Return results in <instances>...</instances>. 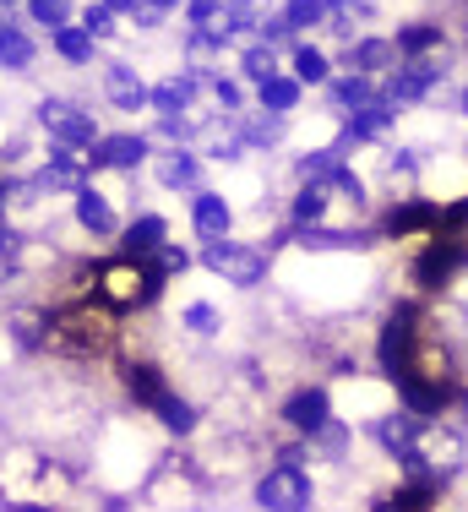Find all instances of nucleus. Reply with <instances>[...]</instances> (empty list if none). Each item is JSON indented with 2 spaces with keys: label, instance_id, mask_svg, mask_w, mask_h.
Returning a JSON list of instances; mask_svg holds the SVG:
<instances>
[{
  "label": "nucleus",
  "instance_id": "f257e3e1",
  "mask_svg": "<svg viewBox=\"0 0 468 512\" xmlns=\"http://www.w3.org/2000/svg\"><path fill=\"white\" fill-rule=\"evenodd\" d=\"M381 371L398 382L409 414H441L452 398L463 393L458 387V360H452L447 338L436 333V322L420 306H398L381 322Z\"/></svg>",
  "mask_w": 468,
  "mask_h": 512
},
{
  "label": "nucleus",
  "instance_id": "f03ea898",
  "mask_svg": "<svg viewBox=\"0 0 468 512\" xmlns=\"http://www.w3.org/2000/svg\"><path fill=\"white\" fill-rule=\"evenodd\" d=\"M44 344L66 360H104L115 349V316L109 306H66L60 316H49Z\"/></svg>",
  "mask_w": 468,
  "mask_h": 512
},
{
  "label": "nucleus",
  "instance_id": "7ed1b4c3",
  "mask_svg": "<svg viewBox=\"0 0 468 512\" xmlns=\"http://www.w3.org/2000/svg\"><path fill=\"white\" fill-rule=\"evenodd\" d=\"M463 458H468V442H463V431H452V425H420L414 447L403 453L409 474H436V480H452V474L463 469Z\"/></svg>",
  "mask_w": 468,
  "mask_h": 512
},
{
  "label": "nucleus",
  "instance_id": "20e7f679",
  "mask_svg": "<svg viewBox=\"0 0 468 512\" xmlns=\"http://www.w3.org/2000/svg\"><path fill=\"white\" fill-rule=\"evenodd\" d=\"M158 284H164V273L137 267V256H131V262L98 267V295H104V306H142V300L158 295Z\"/></svg>",
  "mask_w": 468,
  "mask_h": 512
},
{
  "label": "nucleus",
  "instance_id": "39448f33",
  "mask_svg": "<svg viewBox=\"0 0 468 512\" xmlns=\"http://www.w3.org/2000/svg\"><path fill=\"white\" fill-rule=\"evenodd\" d=\"M463 262H468V240L447 235V229H430V246L420 251V262H414V284L441 289V284H452V273H458Z\"/></svg>",
  "mask_w": 468,
  "mask_h": 512
},
{
  "label": "nucleus",
  "instance_id": "423d86ee",
  "mask_svg": "<svg viewBox=\"0 0 468 512\" xmlns=\"http://www.w3.org/2000/svg\"><path fill=\"white\" fill-rule=\"evenodd\" d=\"M207 267H213L218 278H229V284H240V289H251L267 278V256L256 246H240V240H224V235L207 246Z\"/></svg>",
  "mask_w": 468,
  "mask_h": 512
},
{
  "label": "nucleus",
  "instance_id": "0eeeda50",
  "mask_svg": "<svg viewBox=\"0 0 468 512\" xmlns=\"http://www.w3.org/2000/svg\"><path fill=\"white\" fill-rule=\"evenodd\" d=\"M447 77V55L441 50H425V55H403V71L392 77V88H387V99H398V104H414V99H425L436 82Z\"/></svg>",
  "mask_w": 468,
  "mask_h": 512
},
{
  "label": "nucleus",
  "instance_id": "6e6552de",
  "mask_svg": "<svg viewBox=\"0 0 468 512\" xmlns=\"http://www.w3.org/2000/svg\"><path fill=\"white\" fill-rule=\"evenodd\" d=\"M256 502L273 507V512H300V507H311V480H305V469L283 463V469H273L256 485Z\"/></svg>",
  "mask_w": 468,
  "mask_h": 512
},
{
  "label": "nucleus",
  "instance_id": "1a4fd4ad",
  "mask_svg": "<svg viewBox=\"0 0 468 512\" xmlns=\"http://www.w3.org/2000/svg\"><path fill=\"white\" fill-rule=\"evenodd\" d=\"M436 224H441V207L425 202V197H409V202L392 207L381 229H387L392 240H409V235H425V229H436Z\"/></svg>",
  "mask_w": 468,
  "mask_h": 512
},
{
  "label": "nucleus",
  "instance_id": "9d476101",
  "mask_svg": "<svg viewBox=\"0 0 468 512\" xmlns=\"http://www.w3.org/2000/svg\"><path fill=\"white\" fill-rule=\"evenodd\" d=\"M283 420H289L294 431H322V425H327V393H322V387L294 393L289 404H283Z\"/></svg>",
  "mask_w": 468,
  "mask_h": 512
},
{
  "label": "nucleus",
  "instance_id": "9b49d317",
  "mask_svg": "<svg viewBox=\"0 0 468 512\" xmlns=\"http://www.w3.org/2000/svg\"><path fill=\"white\" fill-rule=\"evenodd\" d=\"M441 485L447 480H436V474H409V485H398V491L387 496V507H436Z\"/></svg>",
  "mask_w": 468,
  "mask_h": 512
},
{
  "label": "nucleus",
  "instance_id": "f8f14e48",
  "mask_svg": "<svg viewBox=\"0 0 468 512\" xmlns=\"http://www.w3.org/2000/svg\"><path fill=\"white\" fill-rule=\"evenodd\" d=\"M44 126L55 131L60 142H93V120H82L77 109H66V104H44Z\"/></svg>",
  "mask_w": 468,
  "mask_h": 512
},
{
  "label": "nucleus",
  "instance_id": "ddd939ff",
  "mask_svg": "<svg viewBox=\"0 0 468 512\" xmlns=\"http://www.w3.org/2000/svg\"><path fill=\"white\" fill-rule=\"evenodd\" d=\"M142 153H147V142H142V137H109V142H98V148H93V164H115V169H126V164H137Z\"/></svg>",
  "mask_w": 468,
  "mask_h": 512
},
{
  "label": "nucleus",
  "instance_id": "4468645a",
  "mask_svg": "<svg viewBox=\"0 0 468 512\" xmlns=\"http://www.w3.org/2000/svg\"><path fill=\"white\" fill-rule=\"evenodd\" d=\"M392 126V104L387 99H371V104H360V115L349 120V137H381V131Z\"/></svg>",
  "mask_w": 468,
  "mask_h": 512
},
{
  "label": "nucleus",
  "instance_id": "2eb2a0df",
  "mask_svg": "<svg viewBox=\"0 0 468 512\" xmlns=\"http://www.w3.org/2000/svg\"><path fill=\"white\" fill-rule=\"evenodd\" d=\"M376 436H381V447H387V453H398V458H403V453L414 447V436H420V425H414L409 414H392V420H381V431H376Z\"/></svg>",
  "mask_w": 468,
  "mask_h": 512
},
{
  "label": "nucleus",
  "instance_id": "dca6fc26",
  "mask_svg": "<svg viewBox=\"0 0 468 512\" xmlns=\"http://www.w3.org/2000/svg\"><path fill=\"white\" fill-rule=\"evenodd\" d=\"M224 229H229V207H224V197H196V235L218 240Z\"/></svg>",
  "mask_w": 468,
  "mask_h": 512
},
{
  "label": "nucleus",
  "instance_id": "f3484780",
  "mask_svg": "<svg viewBox=\"0 0 468 512\" xmlns=\"http://www.w3.org/2000/svg\"><path fill=\"white\" fill-rule=\"evenodd\" d=\"M392 55H398V44L365 39V44H354V50H349V66L354 71H381V66H392Z\"/></svg>",
  "mask_w": 468,
  "mask_h": 512
},
{
  "label": "nucleus",
  "instance_id": "a211bd4d",
  "mask_svg": "<svg viewBox=\"0 0 468 512\" xmlns=\"http://www.w3.org/2000/svg\"><path fill=\"white\" fill-rule=\"evenodd\" d=\"M126 387H131V398H137V404H153V409H158V398H164V376H158L153 365H131Z\"/></svg>",
  "mask_w": 468,
  "mask_h": 512
},
{
  "label": "nucleus",
  "instance_id": "6ab92c4d",
  "mask_svg": "<svg viewBox=\"0 0 468 512\" xmlns=\"http://www.w3.org/2000/svg\"><path fill=\"white\" fill-rule=\"evenodd\" d=\"M425 50H441V28L436 22H409L398 33V55H425Z\"/></svg>",
  "mask_w": 468,
  "mask_h": 512
},
{
  "label": "nucleus",
  "instance_id": "aec40b11",
  "mask_svg": "<svg viewBox=\"0 0 468 512\" xmlns=\"http://www.w3.org/2000/svg\"><path fill=\"white\" fill-rule=\"evenodd\" d=\"M109 99H115V104H126V109H137V104L147 99V88L137 82V71H126V66H115V71H109Z\"/></svg>",
  "mask_w": 468,
  "mask_h": 512
},
{
  "label": "nucleus",
  "instance_id": "412c9836",
  "mask_svg": "<svg viewBox=\"0 0 468 512\" xmlns=\"http://www.w3.org/2000/svg\"><path fill=\"white\" fill-rule=\"evenodd\" d=\"M262 104H267V109H278V115H283V109H294V104H300V82H289V77H267V82H262Z\"/></svg>",
  "mask_w": 468,
  "mask_h": 512
},
{
  "label": "nucleus",
  "instance_id": "4be33fe9",
  "mask_svg": "<svg viewBox=\"0 0 468 512\" xmlns=\"http://www.w3.org/2000/svg\"><path fill=\"white\" fill-rule=\"evenodd\" d=\"M77 218L93 229V235H109V229H115V218H109L104 197H93V191H82V202H77Z\"/></svg>",
  "mask_w": 468,
  "mask_h": 512
},
{
  "label": "nucleus",
  "instance_id": "5701e85b",
  "mask_svg": "<svg viewBox=\"0 0 468 512\" xmlns=\"http://www.w3.org/2000/svg\"><path fill=\"white\" fill-rule=\"evenodd\" d=\"M131 256H147V251H158L164 246V224H158V218H142V224H131Z\"/></svg>",
  "mask_w": 468,
  "mask_h": 512
},
{
  "label": "nucleus",
  "instance_id": "b1692460",
  "mask_svg": "<svg viewBox=\"0 0 468 512\" xmlns=\"http://www.w3.org/2000/svg\"><path fill=\"white\" fill-rule=\"evenodd\" d=\"M262 22H267V0H234L229 6V28L251 33V28H262Z\"/></svg>",
  "mask_w": 468,
  "mask_h": 512
},
{
  "label": "nucleus",
  "instance_id": "393cba45",
  "mask_svg": "<svg viewBox=\"0 0 468 512\" xmlns=\"http://www.w3.org/2000/svg\"><path fill=\"white\" fill-rule=\"evenodd\" d=\"M327 17V0H289V28H316Z\"/></svg>",
  "mask_w": 468,
  "mask_h": 512
},
{
  "label": "nucleus",
  "instance_id": "a878e982",
  "mask_svg": "<svg viewBox=\"0 0 468 512\" xmlns=\"http://www.w3.org/2000/svg\"><path fill=\"white\" fill-rule=\"evenodd\" d=\"M158 175H164V186H191L196 180V164L186 153H175V158H164V169H158Z\"/></svg>",
  "mask_w": 468,
  "mask_h": 512
},
{
  "label": "nucleus",
  "instance_id": "bb28decb",
  "mask_svg": "<svg viewBox=\"0 0 468 512\" xmlns=\"http://www.w3.org/2000/svg\"><path fill=\"white\" fill-rule=\"evenodd\" d=\"M158 414H164V425H169V431H191V425H196L191 404H175V398H158Z\"/></svg>",
  "mask_w": 468,
  "mask_h": 512
},
{
  "label": "nucleus",
  "instance_id": "cd10ccee",
  "mask_svg": "<svg viewBox=\"0 0 468 512\" xmlns=\"http://www.w3.org/2000/svg\"><path fill=\"white\" fill-rule=\"evenodd\" d=\"M294 71H300V82H322L327 77L322 50H294Z\"/></svg>",
  "mask_w": 468,
  "mask_h": 512
},
{
  "label": "nucleus",
  "instance_id": "c85d7f7f",
  "mask_svg": "<svg viewBox=\"0 0 468 512\" xmlns=\"http://www.w3.org/2000/svg\"><path fill=\"white\" fill-rule=\"evenodd\" d=\"M60 55H71V60H88V55H93V39H88L82 28H66V33H60Z\"/></svg>",
  "mask_w": 468,
  "mask_h": 512
},
{
  "label": "nucleus",
  "instance_id": "c756f323",
  "mask_svg": "<svg viewBox=\"0 0 468 512\" xmlns=\"http://www.w3.org/2000/svg\"><path fill=\"white\" fill-rule=\"evenodd\" d=\"M338 104H354V109H360V104H371V82H365V77L338 82Z\"/></svg>",
  "mask_w": 468,
  "mask_h": 512
},
{
  "label": "nucleus",
  "instance_id": "7c9ffc66",
  "mask_svg": "<svg viewBox=\"0 0 468 512\" xmlns=\"http://www.w3.org/2000/svg\"><path fill=\"white\" fill-rule=\"evenodd\" d=\"M153 99H158V109H180V104L191 99V82H186V77H180V82H164V88H158Z\"/></svg>",
  "mask_w": 468,
  "mask_h": 512
},
{
  "label": "nucleus",
  "instance_id": "2f4dec72",
  "mask_svg": "<svg viewBox=\"0 0 468 512\" xmlns=\"http://www.w3.org/2000/svg\"><path fill=\"white\" fill-rule=\"evenodd\" d=\"M0 60L22 66V60H28V39H22V33H0Z\"/></svg>",
  "mask_w": 468,
  "mask_h": 512
},
{
  "label": "nucleus",
  "instance_id": "473e14b6",
  "mask_svg": "<svg viewBox=\"0 0 468 512\" xmlns=\"http://www.w3.org/2000/svg\"><path fill=\"white\" fill-rule=\"evenodd\" d=\"M338 169V153H311L305 158V180H327Z\"/></svg>",
  "mask_w": 468,
  "mask_h": 512
},
{
  "label": "nucleus",
  "instance_id": "72a5a7b5",
  "mask_svg": "<svg viewBox=\"0 0 468 512\" xmlns=\"http://www.w3.org/2000/svg\"><path fill=\"white\" fill-rule=\"evenodd\" d=\"M245 71H251L256 82H267V77H273V50H251V55H245Z\"/></svg>",
  "mask_w": 468,
  "mask_h": 512
},
{
  "label": "nucleus",
  "instance_id": "f704fd0d",
  "mask_svg": "<svg viewBox=\"0 0 468 512\" xmlns=\"http://www.w3.org/2000/svg\"><path fill=\"white\" fill-rule=\"evenodd\" d=\"M33 17H39V22H60V17H66V0H33Z\"/></svg>",
  "mask_w": 468,
  "mask_h": 512
},
{
  "label": "nucleus",
  "instance_id": "c9c22d12",
  "mask_svg": "<svg viewBox=\"0 0 468 512\" xmlns=\"http://www.w3.org/2000/svg\"><path fill=\"white\" fill-rule=\"evenodd\" d=\"M186 322L196 327V333H213V327H218V316L207 311V306H191V311H186Z\"/></svg>",
  "mask_w": 468,
  "mask_h": 512
},
{
  "label": "nucleus",
  "instance_id": "e433bc0d",
  "mask_svg": "<svg viewBox=\"0 0 468 512\" xmlns=\"http://www.w3.org/2000/svg\"><path fill=\"white\" fill-rule=\"evenodd\" d=\"M49 186H77V164H66V158H60V164L49 169Z\"/></svg>",
  "mask_w": 468,
  "mask_h": 512
},
{
  "label": "nucleus",
  "instance_id": "4c0bfd02",
  "mask_svg": "<svg viewBox=\"0 0 468 512\" xmlns=\"http://www.w3.org/2000/svg\"><path fill=\"white\" fill-rule=\"evenodd\" d=\"M218 6H224V0H191V17H196V22H213Z\"/></svg>",
  "mask_w": 468,
  "mask_h": 512
},
{
  "label": "nucleus",
  "instance_id": "58836bf2",
  "mask_svg": "<svg viewBox=\"0 0 468 512\" xmlns=\"http://www.w3.org/2000/svg\"><path fill=\"white\" fill-rule=\"evenodd\" d=\"M88 33H109V6L88 11Z\"/></svg>",
  "mask_w": 468,
  "mask_h": 512
},
{
  "label": "nucleus",
  "instance_id": "ea45409f",
  "mask_svg": "<svg viewBox=\"0 0 468 512\" xmlns=\"http://www.w3.org/2000/svg\"><path fill=\"white\" fill-rule=\"evenodd\" d=\"M164 267H169V273H186V251L169 246V251H164Z\"/></svg>",
  "mask_w": 468,
  "mask_h": 512
},
{
  "label": "nucleus",
  "instance_id": "a19ab883",
  "mask_svg": "<svg viewBox=\"0 0 468 512\" xmlns=\"http://www.w3.org/2000/svg\"><path fill=\"white\" fill-rule=\"evenodd\" d=\"M458 109H463V115H468V88H463V99H458Z\"/></svg>",
  "mask_w": 468,
  "mask_h": 512
}]
</instances>
